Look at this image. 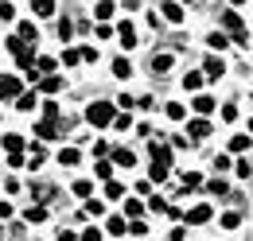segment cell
<instances>
[{"label": "cell", "mask_w": 253, "mask_h": 241, "mask_svg": "<svg viewBox=\"0 0 253 241\" xmlns=\"http://www.w3.org/2000/svg\"><path fill=\"white\" fill-rule=\"evenodd\" d=\"M117 117V109H113V101H90L86 105V120L94 124V128H109Z\"/></svg>", "instance_id": "1"}, {"label": "cell", "mask_w": 253, "mask_h": 241, "mask_svg": "<svg viewBox=\"0 0 253 241\" xmlns=\"http://www.w3.org/2000/svg\"><path fill=\"white\" fill-rule=\"evenodd\" d=\"M211 218H214V210H211V202H195V206H191V210L183 214V222H187V226H207Z\"/></svg>", "instance_id": "2"}, {"label": "cell", "mask_w": 253, "mask_h": 241, "mask_svg": "<svg viewBox=\"0 0 253 241\" xmlns=\"http://www.w3.org/2000/svg\"><path fill=\"white\" fill-rule=\"evenodd\" d=\"M20 93H24V86L16 74H0V101H16Z\"/></svg>", "instance_id": "3"}, {"label": "cell", "mask_w": 253, "mask_h": 241, "mask_svg": "<svg viewBox=\"0 0 253 241\" xmlns=\"http://www.w3.org/2000/svg\"><path fill=\"white\" fill-rule=\"evenodd\" d=\"M0 148L8 152V156H20V152L28 148V140H24L20 132H4V136H0Z\"/></svg>", "instance_id": "4"}, {"label": "cell", "mask_w": 253, "mask_h": 241, "mask_svg": "<svg viewBox=\"0 0 253 241\" xmlns=\"http://www.w3.org/2000/svg\"><path fill=\"white\" fill-rule=\"evenodd\" d=\"M55 163H63V167H78V163H82V152L74 148V144H66V148H59Z\"/></svg>", "instance_id": "5"}, {"label": "cell", "mask_w": 253, "mask_h": 241, "mask_svg": "<svg viewBox=\"0 0 253 241\" xmlns=\"http://www.w3.org/2000/svg\"><path fill=\"white\" fill-rule=\"evenodd\" d=\"M105 234H109V238H125V234H128L125 214H109V222H105Z\"/></svg>", "instance_id": "6"}, {"label": "cell", "mask_w": 253, "mask_h": 241, "mask_svg": "<svg viewBox=\"0 0 253 241\" xmlns=\"http://www.w3.org/2000/svg\"><path fill=\"white\" fill-rule=\"evenodd\" d=\"M160 16H164L168 24H183V8H179L175 0H164V4H160Z\"/></svg>", "instance_id": "7"}, {"label": "cell", "mask_w": 253, "mask_h": 241, "mask_svg": "<svg viewBox=\"0 0 253 241\" xmlns=\"http://www.w3.org/2000/svg\"><path fill=\"white\" fill-rule=\"evenodd\" d=\"M109 160H113V167H132V163H136V152L132 148H113V156H109Z\"/></svg>", "instance_id": "8"}, {"label": "cell", "mask_w": 253, "mask_h": 241, "mask_svg": "<svg viewBox=\"0 0 253 241\" xmlns=\"http://www.w3.org/2000/svg\"><path fill=\"white\" fill-rule=\"evenodd\" d=\"M117 43H121L125 51H132V47L140 43V39H136V28H132V24H121V28H117Z\"/></svg>", "instance_id": "9"}, {"label": "cell", "mask_w": 253, "mask_h": 241, "mask_svg": "<svg viewBox=\"0 0 253 241\" xmlns=\"http://www.w3.org/2000/svg\"><path fill=\"white\" fill-rule=\"evenodd\" d=\"M47 218H51V210L39 206V202H32V206L24 210V222H28V226H39V222H47Z\"/></svg>", "instance_id": "10"}, {"label": "cell", "mask_w": 253, "mask_h": 241, "mask_svg": "<svg viewBox=\"0 0 253 241\" xmlns=\"http://www.w3.org/2000/svg\"><path fill=\"white\" fill-rule=\"evenodd\" d=\"M70 195H74V199H82V202H86V199H94V179H74V183H70Z\"/></svg>", "instance_id": "11"}, {"label": "cell", "mask_w": 253, "mask_h": 241, "mask_svg": "<svg viewBox=\"0 0 253 241\" xmlns=\"http://www.w3.org/2000/svg\"><path fill=\"white\" fill-rule=\"evenodd\" d=\"M191 105H195V113H199V117H207V113H214V105H218V101H214L211 93H195V101H191Z\"/></svg>", "instance_id": "12"}, {"label": "cell", "mask_w": 253, "mask_h": 241, "mask_svg": "<svg viewBox=\"0 0 253 241\" xmlns=\"http://www.w3.org/2000/svg\"><path fill=\"white\" fill-rule=\"evenodd\" d=\"M16 35H20V39H24L28 47H35V39H39V31H35L32 20H20V24H16Z\"/></svg>", "instance_id": "13"}, {"label": "cell", "mask_w": 253, "mask_h": 241, "mask_svg": "<svg viewBox=\"0 0 253 241\" xmlns=\"http://www.w3.org/2000/svg\"><path fill=\"white\" fill-rule=\"evenodd\" d=\"M171 62H175V55H171V51L152 55V74H168V70H171Z\"/></svg>", "instance_id": "14"}, {"label": "cell", "mask_w": 253, "mask_h": 241, "mask_svg": "<svg viewBox=\"0 0 253 241\" xmlns=\"http://www.w3.org/2000/svg\"><path fill=\"white\" fill-rule=\"evenodd\" d=\"M152 163H156V167H164V171H171V148L152 144Z\"/></svg>", "instance_id": "15"}, {"label": "cell", "mask_w": 253, "mask_h": 241, "mask_svg": "<svg viewBox=\"0 0 253 241\" xmlns=\"http://www.w3.org/2000/svg\"><path fill=\"white\" fill-rule=\"evenodd\" d=\"M187 132H191V140H207V136H211V120L195 117V120L187 124Z\"/></svg>", "instance_id": "16"}, {"label": "cell", "mask_w": 253, "mask_h": 241, "mask_svg": "<svg viewBox=\"0 0 253 241\" xmlns=\"http://www.w3.org/2000/svg\"><path fill=\"white\" fill-rule=\"evenodd\" d=\"M105 199H109V202H125V199H128V191H125V183H117V179H109V183H105Z\"/></svg>", "instance_id": "17"}, {"label": "cell", "mask_w": 253, "mask_h": 241, "mask_svg": "<svg viewBox=\"0 0 253 241\" xmlns=\"http://www.w3.org/2000/svg\"><path fill=\"white\" fill-rule=\"evenodd\" d=\"M222 28L234 31V35H242V31H246V24H242V16H238V12H222Z\"/></svg>", "instance_id": "18"}, {"label": "cell", "mask_w": 253, "mask_h": 241, "mask_svg": "<svg viewBox=\"0 0 253 241\" xmlns=\"http://www.w3.org/2000/svg\"><path fill=\"white\" fill-rule=\"evenodd\" d=\"M101 214H105V202H101V199H86V202H82V218H101Z\"/></svg>", "instance_id": "19"}, {"label": "cell", "mask_w": 253, "mask_h": 241, "mask_svg": "<svg viewBox=\"0 0 253 241\" xmlns=\"http://www.w3.org/2000/svg\"><path fill=\"white\" fill-rule=\"evenodd\" d=\"M140 214H144V202L140 199H125V222H140Z\"/></svg>", "instance_id": "20"}, {"label": "cell", "mask_w": 253, "mask_h": 241, "mask_svg": "<svg viewBox=\"0 0 253 241\" xmlns=\"http://www.w3.org/2000/svg\"><path fill=\"white\" fill-rule=\"evenodd\" d=\"M39 90H43V93H51V97H55V93H63V78H59V74H47V78L39 82Z\"/></svg>", "instance_id": "21"}, {"label": "cell", "mask_w": 253, "mask_h": 241, "mask_svg": "<svg viewBox=\"0 0 253 241\" xmlns=\"http://www.w3.org/2000/svg\"><path fill=\"white\" fill-rule=\"evenodd\" d=\"M35 105H39V93H20V97H16V109H20V113H32Z\"/></svg>", "instance_id": "22"}, {"label": "cell", "mask_w": 253, "mask_h": 241, "mask_svg": "<svg viewBox=\"0 0 253 241\" xmlns=\"http://www.w3.org/2000/svg\"><path fill=\"white\" fill-rule=\"evenodd\" d=\"M94 179H101V183L113 179V160H97L94 163Z\"/></svg>", "instance_id": "23"}, {"label": "cell", "mask_w": 253, "mask_h": 241, "mask_svg": "<svg viewBox=\"0 0 253 241\" xmlns=\"http://www.w3.org/2000/svg\"><path fill=\"white\" fill-rule=\"evenodd\" d=\"M203 70H207V78H222V74H226V62H222V59H214V55H211V59L203 62Z\"/></svg>", "instance_id": "24"}, {"label": "cell", "mask_w": 253, "mask_h": 241, "mask_svg": "<svg viewBox=\"0 0 253 241\" xmlns=\"http://www.w3.org/2000/svg\"><path fill=\"white\" fill-rule=\"evenodd\" d=\"M43 156H47L43 144H32V152H28V171H39V167H43Z\"/></svg>", "instance_id": "25"}, {"label": "cell", "mask_w": 253, "mask_h": 241, "mask_svg": "<svg viewBox=\"0 0 253 241\" xmlns=\"http://www.w3.org/2000/svg\"><path fill=\"white\" fill-rule=\"evenodd\" d=\"M179 183H183V191H179V195H187L191 187H203V175H199V171H179Z\"/></svg>", "instance_id": "26"}, {"label": "cell", "mask_w": 253, "mask_h": 241, "mask_svg": "<svg viewBox=\"0 0 253 241\" xmlns=\"http://www.w3.org/2000/svg\"><path fill=\"white\" fill-rule=\"evenodd\" d=\"M32 12H35V16H43V20L55 16V0H32Z\"/></svg>", "instance_id": "27"}, {"label": "cell", "mask_w": 253, "mask_h": 241, "mask_svg": "<svg viewBox=\"0 0 253 241\" xmlns=\"http://www.w3.org/2000/svg\"><path fill=\"white\" fill-rule=\"evenodd\" d=\"M55 66H59V62L51 59V55H43V59H35V74H43V78H47V74H55Z\"/></svg>", "instance_id": "28"}, {"label": "cell", "mask_w": 253, "mask_h": 241, "mask_svg": "<svg viewBox=\"0 0 253 241\" xmlns=\"http://www.w3.org/2000/svg\"><path fill=\"white\" fill-rule=\"evenodd\" d=\"M43 120H63V109H59V101H43Z\"/></svg>", "instance_id": "29"}, {"label": "cell", "mask_w": 253, "mask_h": 241, "mask_svg": "<svg viewBox=\"0 0 253 241\" xmlns=\"http://www.w3.org/2000/svg\"><path fill=\"white\" fill-rule=\"evenodd\" d=\"M207 195H218V199H226V195H230L226 179H211V183H207Z\"/></svg>", "instance_id": "30"}, {"label": "cell", "mask_w": 253, "mask_h": 241, "mask_svg": "<svg viewBox=\"0 0 253 241\" xmlns=\"http://www.w3.org/2000/svg\"><path fill=\"white\" fill-rule=\"evenodd\" d=\"M113 8H117V4H113V0H97L94 16H97V20H109V16H113Z\"/></svg>", "instance_id": "31"}, {"label": "cell", "mask_w": 253, "mask_h": 241, "mask_svg": "<svg viewBox=\"0 0 253 241\" xmlns=\"http://www.w3.org/2000/svg\"><path fill=\"white\" fill-rule=\"evenodd\" d=\"M238 226H242V214H238V210H226V214H222V230H238Z\"/></svg>", "instance_id": "32"}, {"label": "cell", "mask_w": 253, "mask_h": 241, "mask_svg": "<svg viewBox=\"0 0 253 241\" xmlns=\"http://www.w3.org/2000/svg\"><path fill=\"white\" fill-rule=\"evenodd\" d=\"M113 74H117V78H128V74H132V62L128 59H113Z\"/></svg>", "instance_id": "33"}, {"label": "cell", "mask_w": 253, "mask_h": 241, "mask_svg": "<svg viewBox=\"0 0 253 241\" xmlns=\"http://www.w3.org/2000/svg\"><path fill=\"white\" fill-rule=\"evenodd\" d=\"M199 86H203V74H195V70H191V74H183V90H199Z\"/></svg>", "instance_id": "34"}, {"label": "cell", "mask_w": 253, "mask_h": 241, "mask_svg": "<svg viewBox=\"0 0 253 241\" xmlns=\"http://www.w3.org/2000/svg\"><path fill=\"white\" fill-rule=\"evenodd\" d=\"M230 152H250V136H246V132H238V136L230 140Z\"/></svg>", "instance_id": "35"}, {"label": "cell", "mask_w": 253, "mask_h": 241, "mask_svg": "<svg viewBox=\"0 0 253 241\" xmlns=\"http://www.w3.org/2000/svg\"><path fill=\"white\" fill-rule=\"evenodd\" d=\"M101 238H105V234H101L97 226H86V230L78 234V241H101Z\"/></svg>", "instance_id": "36"}, {"label": "cell", "mask_w": 253, "mask_h": 241, "mask_svg": "<svg viewBox=\"0 0 253 241\" xmlns=\"http://www.w3.org/2000/svg\"><path fill=\"white\" fill-rule=\"evenodd\" d=\"M207 43H211V51H226V43H230V39H226V35H222V31H214V35H211V39H207Z\"/></svg>", "instance_id": "37"}, {"label": "cell", "mask_w": 253, "mask_h": 241, "mask_svg": "<svg viewBox=\"0 0 253 241\" xmlns=\"http://www.w3.org/2000/svg\"><path fill=\"white\" fill-rule=\"evenodd\" d=\"M8 167H12V171H24V167H28V156H24V152H20V156H8Z\"/></svg>", "instance_id": "38"}, {"label": "cell", "mask_w": 253, "mask_h": 241, "mask_svg": "<svg viewBox=\"0 0 253 241\" xmlns=\"http://www.w3.org/2000/svg\"><path fill=\"white\" fill-rule=\"evenodd\" d=\"M0 20H16V4L12 0H0Z\"/></svg>", "instance_id": "39"}, {"label": "cell", "mask_w": 253, "mask_h": 241, "mask_svg": "<svg viewBox=\"0 0 253 241\" xmlns=\"http://www.w3.org/2000/svg\"><path fill=\"white\" fill-rule=\"evenodd\" d=\"M113 128H117V132H128V128H132V117H128V113L113 117Z\"/></svg>", "instance_id": "40"}, {"label": "cell", "mask_w": 253, "mask_h": 241, "mask_svg": "<svg viewBox=\"0 0 253 241\" xmlns=\"http://www.w3.org/2000/svg\"><path fill=\"white\" fill-rule=\"evenodd\" d=\"M168 117H171V120H183V117H187V109H183L179 101H171V105H168Z\"/></svg>", "instance_id": "41"}, {"label": "cell", "mask_w": 253, "mask_h": 241, "mask_svg": "<svg viewBox=\"0 0 253 241\" xmlns=\"http://www.w3.org/2000/svg\"><path fill=\"white\" fill-rule=\"evenodd\" d=\"M211 163H214V171H230V167H234V160H230V156H214Z\"/></svg>", "instance_id": "42"}, {"label": "cell", "mask_w": 253, "mask_h": 241, "mask_svg": "<svg viewBox=\"0 0 253 241\" xmlns=\"http://www.w3.org/2000/svg\"><path fill=\"white\" fill-rule=\"evenodd\" d=\"M168 179V171H164V167H156V163H152V167H148V183H164Z\"/></svg>", "instance_id": "43"}, {"label": "cell", "mask_w": 253, "mask_h": 241, "mask_svg": "<svg viewBox=\"0 0 253 241\" xmlns=\"http://www.w3.org/2000/svg\"><path fill=\"white\" fill-rule=\"evenodd\" d=\"M55 241H78V234L66 230V226H59V230H55Z\"/></svg>", "instance_id": "44"}, {"label": "cell", "mask_w": 253, "mask_h": 241, "mask_svg": "<svg viewBox=\"0 0 253 241\" xmlns=\"http://www.w3.org/2000/svg\"><path fill=\"white\" fill-rule=\"evenodd\" d=\"M222 120H238V105H234V101L222 105Z\"/></svg>", "instance_id": "45"}, {"label": "cell", "mask_w": 253, "mask_h": 241, "mask_svg": "<svg viewBox=\"0 0 253 241\" xmlns=\"http://www.w3.org/2000/svg\"><path fill=\"white\" fill-rule=\"evenodd\" d=\"M63 62L66 66H78V62H82V51H63Z\"/></svg>", "instance_id": "46"}, {"label": "cell", "mask_w": 253, "mask_h": 241, "mask_svg": "<svg viewBox=\"0 0 253 241\" xmlns=\"http://www.w3.org/2000/svg\"><path fill=\"white\" fill-rule=\"evenodd\" d=\"M128 234H132V238H144L148 226H144V222H128Z\"/></svg>", "instance_id": "47"}, {"label": "cell", "mask_w": 253, "mask_h": 241, "mask_svg": "<svg viewBox=\"0 0 253 241\" xmlns=\"http://www.w3.org/2000/svg\"><path fill=\"white\" fill-rule=\"evenodd\" d=\"M12 214H16V206H12V202H8V199H0V218H4V222H8V218H12Z\"/></svg>", "instance_id": "48"}, {"label": "cell", "mask_w": 253, "mask_h": 241, "mask_svg": "<svg viewBox=\"0 0 253 241\" xmlns=\"http://www.w3.org/2000/svg\"><path fill=\"white\" fill-rule=\"evenodd\" d=\"M74 35V28H70V20H59V39H70Z\"/></svg>", "instance_id": "49"}, {"label": "cell", "mask_w": 253, "mask_h": 241, "mask_svg": "<svg viewBox=\"0 0 253 241\" xmlns=\"http://www.w3.org/2000/svg\"><path fill=\"white\" fill-rule=\"evenodd\" d=\"M238 175H242V179H250V175H253V167H250V160H238Z\"/></svg>", "instance_id": "50"}, {"label": "cell", "mask_w": 253, "mask_h": 241, "mask_svg": "<svg viewBox=\"0 0 253 241\" xmlns=\"http://www.w3.org/2000/svg\"><path fill=\"white\" fill-rule=\"evenodd\" d=\"M4 191H8V195H20L24 187H20V179H4Z\"/></svg>", "instance_id": "51"}, {"label": "cell", "mask_w": 253, "mask_h": 241, "mask_svg": "<svg viewBox=\"0 0 253 241\" xmlns=\"http://www.w3.org/2000/svg\"><path fill=\"white\" fill-rule=\"evenodd\" d=\"M82 62H97V47H82Z\"/></svg>", "instance_id": "52"}, {"label": "cell", "mask_w": 253, "mask_h": 241, "mask_svg": "<svg viewBox=\"0 0 253 241\" xmlns=\"http://www.w3.org/2000/svg\"><path fill=\"white\" fill-rule=\"evenodd\" d=\"M125 8H136V0H125Z\"/></svg>", "instance_id": "53"}, {"label": "cell", "mask_w": 253, "mask_h": 241, "mask_svg": "<svg viewBox=\"0 0 253 241\" xmlns=\"http://www.w3.org/2000/svg\"><path fill=\"white\" fill-rule=\"evenodd\" d=\"M230 4H246V0H230Z\"/></svg>", "instance_id": "54"}, {"label": "cell", "mask_w": 253, "mask_h": 241, "mask_svg": "<svg viewBox=\"0 0 253 241\" xmlns=\"http://www.w3.org/2000/svg\"><path fill=\"white\" fill-rule=\"evenodd\" d=\"M0 241H8V238H4V230H0Z\"/></svg>", "instance_id": "55"}]
</instances>
